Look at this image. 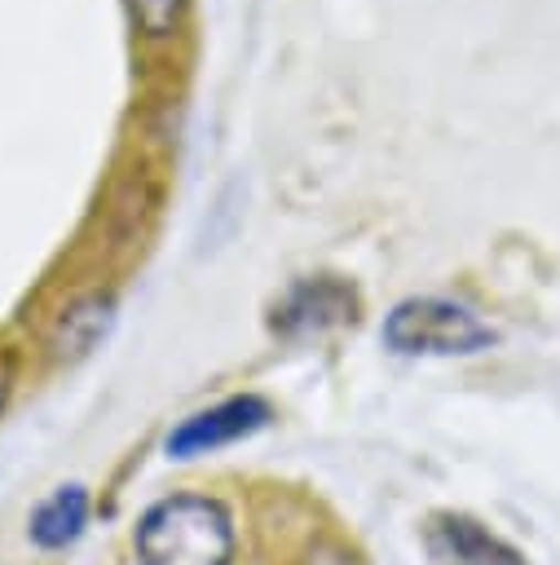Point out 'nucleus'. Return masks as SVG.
Masks as SVG:
<instances>
[{"label":"nucleus","instance_id":"f257e3e1","mask_svg":"<svg viewBox=\"0 0 560 565\" xmlns=\"http://www.w3.org/2000/svg\"><path fill=\"white\" fill-rule=\"evenodd\" d=\"M141 565H229L234 521L207 494H172L137 521Z\"/></svg>","mask_w":560,"mask_h":565},{"label":"nucleus","instance_id":"f03ea898","mask_svg":"<svg viewBox=\"0 0 560 565\" xmlns=\"http://www.w3.org/2000/svg\"><path fill=\"white\" fill-rule=\"evenodd\" d=\"M384 344L406 358H450V353H481L498 335L485 318L467 305L445 296H410L384 318Z\"/></svg>","mask_w":560,"mask_h":565},{"label":"nucleus","instance_id":"7ed1b4c3","mask_svg":"<svg viewBox=\"0 0 560 565\" xmlns=\"http://www.w3.org/2000/svg\"><path fill=\"white\" fill-rule=\"evenodd\" d=\"M269 419V406L251 393L243 397H225L190 419H181L172 433H168V455L172 459H194V455H207V450H220L238 437H251L260 424Z\"/></svg>","mask_w":560,"mask_h":565},{"label":"nucleus","instance_id":"20e7f679","mask_svg":"<svg viewBox=\"0 0 560 565\" xmlns=\"http://www.w3.org/2000/svg\"><path fill=\"white\" fill-rule=\"evenodd\" d=\"M353 309H357V296L340 278H304L273 305V331H282V335L326 331V327L353 318Z\"/></svg>","mask_w":560,"mask_h":565},{"label":"nucleus","instance_id":"39448f33","mask_svg":"<svg viewBox=\"0 0 560 565\" xmlns=\"http://www.w3.org/2000/svg\"><path fill=\"white\" fill-rule=\"evenodd\" d=\"M432 547H437L441 565H520V556L503 539H494L489 530H481L467 516L441 521L432 534Z\"/></svg>","mask_w":560,"mask_h":565},{"label":"nucleus","instance_id":"423d86ee","mask_svg":"<svg viewBox=\"0 0 560 565\" xmlns=\"http://www.w3.org/2000/svg\"><path fill=\"white\" fill-rule=\"evenodd\" d=\"M84 521H88V494H84V486H62V490H53L31 512V539L40 547L57 552V547H66V543L79 539Z\"/></svg>","mask_w":560,"mask_h":565},{"label":"nucleus","instance_id":"0eeeda50","mask_svg":"<svg viewBox=\"0 0 560 565\" xmlns=\"http://www.w3.org/2000/svg\"><path fill=\"white\" fill-rule=\"evenodd\" d=\"M106 327H110V300H101V296L66 309V318L57 327V353H66V358L88 353L106 335Z\"/></svg>","mask_w":560,"mask_h":565},{"label":"nucleus","instance_id":"6e6552de","mask_svg":"<svg viewBox=\"0 0 560 565\" xmlns=\"http://www.w3.org/2000/svg\"><path fill=\"white\" fill-rule=\"evenodd\" d=\"M128 13L141 35L168 40V35H176V26L185 18V0H128Z\"/></svg>","mask_w":560,"mask_h":565},{"label":"nucleus","instance_id":"1a4fd4ad","mask_svg":"<svg viewBox=\"0 0 560 565\" xmlns=\"http://www.w3.org/2000/svg\"><path fill=\"white\" fill-rule=\"evenodd\" d=\"M9 388H13V362L0 353V411H4V402H9Z\"/></svg>","mask_w":560,"mask_h":565}]
</instances>
